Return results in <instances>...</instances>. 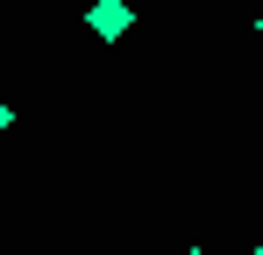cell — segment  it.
I'll return each mask as SVG.
<instances>
[{"label":"cell","instance_id":"1","mask_svg":"<svg viewBox=\"0 0 263 255\" xmlns=\"http://www.w3.org/2000/svg\"><path fill=\"white\" fill-rule=\"evenodd\" d=\"M86 29L100 42H121L135 29V7H128V0H92V7H86Z\"/></svg>","mask_w":263,"mask_h":255},{"label":"cell","instance_id":"2","mask_svg":"<svg viewBox=\"0 0 263 255\" xmlns=\"http://www.w3.org/2000/svg\"><path fill=\"white\" fill-rule=\"evenodd\" d=\"M7 121H14V114H7V99H0V135H7Z\"/></svg>","mask_w":263,"mask_h":255},{"label":"cell","instance_id":"5","mask_svg":"<svg viewBox=\"0 0 263 255\" xmlns=\"http://www.w3.org/2000/svg\"><path fill=\"white\" fill-rule=\"evenodd\" d=\"M256 255H263V248H256Z\"/></svg>","mask_w":263,"mask_h":255},{"label":"cell","instance_id":"3","mask_svg":"<svg viewBox=\"0 0 263 255\" xmlns=\"http://www.w3.org/2000/svg\"><path fill=\"white\" fill-rule=\"evenodd\" d=\"M256 36H263V14H256Z\"/></svg>","mask_w":263,"mask_h":255},{"label":"cell","instance_id":"4","mask_svg":"<svg viewBox=\"0 0 263 255\" xmlns=\"http://www.w3.org/2000/svg\"><path fill=\"white\" fill-rule=\"evenodd\" d=\"M185 255H206V248H185Z\"/></svg>","mask_w":263,"mask_h":255}]
</instances>
